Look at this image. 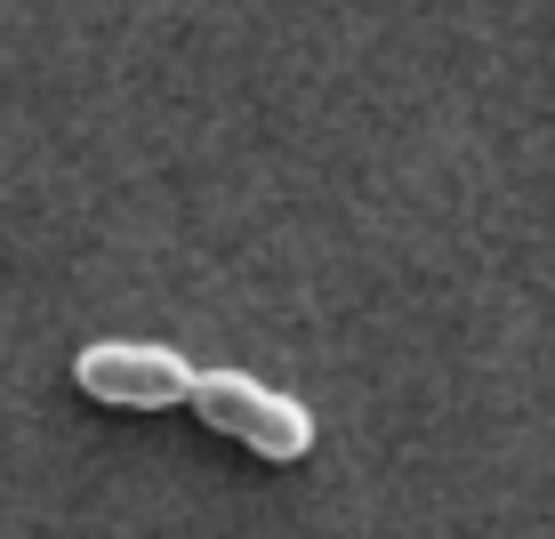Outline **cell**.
Here are the masks:
<instances>
[{"instance_id": "cell-1", "label": "cell", "mask_w": 555, "mask_h": 539, "mask_svg": "<svg viewBox=\"0 0 555 539\" xmlns=\"http://www.w3.org/2000/svg\"><path fill=\"white\" fill-rule=\"evenodd\" d=\"M185 402H194L202 427L234 435L242 451L258 459H306L314 451V411L274 387H258L250 371H194V387H185Z\"/></svg>"}, {"instance_id": "cell-2", "label": "cell", "mask_w": 555, "mask_h": 539, "mask_svg": "<svg viewBox=\"0 0 555 539\" xmlns=\"http://www.w3.org/2000/svg\"><path fill=\"white\" fill-rule=\"evenodd\" d=\"M73 378L81 395L121 402V411H162V402H185L194 387V362L178 346H153V338H98L73 355Z\"/></svg>"}]
</instances>
